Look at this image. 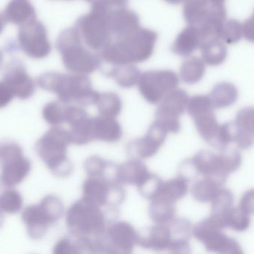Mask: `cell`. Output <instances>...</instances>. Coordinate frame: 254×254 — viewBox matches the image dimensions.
Masks as SVG:
<instances>
[{"label": "cell", "instance_id": "26", "mask_svg": "<svg viewBox=\"0 0 254 254\" xmlns=\"http://www.w3.org/2000/svg\"><path fill=\"white\" fill-rule=\"evenodd\" d=\"M223 184L216 179L203 177L195 182L191 188V194L195 201L200 203L211 202Z\"/></svg>", "mask_w": 254, "mask_h": 254}, {"label": "cell", "instance_id": "13", "mask_svg": "<svg viewBox=\"0 0 254 254\" xmlns=\"http://www.w3.org/2000/svg\"><path fill=\"white\" fill-rule=\"evenodd\" d=\"M167 137V131L154 121L144 137L134 139L127 144V154L132 159H149L158 153Z\"/></svg>", "mask_w": 254, "mask_h": 254}, {"label": "cell", "instance_id": "40", "mask_svg": "<svg viewBox=\"0 0 254 254\" xmlns=\"http://www.w3.org/2000/svg\"><path fill=\"white\" fill-rule=\"evenodd\" d=\"M53 253L55 254H76L74 242L68 238L59 240L54 247Z\"/></svg>", "mask_w": 254, "mask_h": 254}, {"label": "cell", "instance_id": "12", "mask_svg": "<svg viewBox=\"0 0 254 254\" xmlns=\"http://www.w3.org/2000/svg\"><path fill=\"white\" fill-rule=\"evenodd\" d=\"M17 38L21 49L31 58L42 59L50 54L52 46L48 38L47 30L37 19L21 25Z\"/></svg>", "mask_w": 254, "mask_h": 254}, {"label": "cell", "instance_id": "37", "mask_svg": "<svg viewBox=\"0 0 254 254\" xmlns=\"http://www.w3.org/2000/svg\"><path fill=\"white\" fill-rule=\"evenodd\" d=\"M188 114L192 119L204 113L212 112V103L204 96H195L188 101L187 107Z\"/></svg>", "mask_w": 254, "mask_h": 254}, {"label": "cell", "instance_id": "16", "mask_svg": "<svg viewBox=\"0 0 254 254\" xmlns=\"http://www.w3.org/2000/svg\"><path fill=\"white\" fill-rule=\"evenodd\" d=\"M253 143L252 134L243 129L235 121L220 125L213 146L222 150L231 144H235L238 149L245 150L252 147Z\"/></svg>", "mask_w": 254, "mask_h": 254}, {"label": "cell", "instance_id": "43", "mask_svg": "<svg viewBox=\"0 0 254 254\" xmlns=\"http://www.w3.org/2000/svg\"><path fill=\"white\" fill-rule=\"evenodd\" d=\"M112 7H123L127 4V0H106Z\"/></svg>", "mask_w": 254, "mask_h": 254}, {"label": "cell", "instance_id": "29", "mask_svg": "<svg viewBox=\"0 0 254 254\" xmlns=\"http://www.w3.org/2000/svg\"><path fill=\"white\" fill-rule=\"evenodd\" d=\"M84 170L89 177H116L117 166L98 156H92L85 161Z\"/></svg>", "mask_w": 254, "mask_h": 254}, {"label": "cell", "instance_id": "44", "mask_svg": "<svg viewBox=\"0 0 254 254\" xmlns=\"http://www.w3.org/2000/svg\"><path fill=\"white\" fill-rule=\"evenodd\" d=\"M6 22H7V21H6L3 13H0V34L3 31V28H4Z\"/></svg>", "mask_w": 254, "mask_h": 254}, {"label": "cell", "instance_id": "4", "mask_svg": "<svg viewBox=\"0 0 254 254\" xmlns=\"http://www.w3.org/2000/svg\"><path fill=\"white\" fill-rule=\"evenodd\" d=\"M56 46L62 55L64 67L71 73L90 74L101 66V56L82 46L81 36L75 27L63 31Z\"/></svg>", "mask_w": 254, "mask_h": 254}, {"label": "cell", "instance_id": "28", "mask_svg": "<svg viewBox=\"0 0 254 254\" xmlns=\"http://www.w3.org/2000/svg\"><path fill=\"white\" fill-rule=\"evenodd\" d=\"M107 76L113 78L122 87L130 88L137 85L140 73L138 69L129 64L116 66V67L107 73Z\"/></svg>", "mask_w": 254, "mask_h": 254}, {"label": "cell", "instance_id": "15", "mask_svg": "<svg viewBox=\"0 0 254 254\" xmlns=\"http://www.w3.org/2000/svg\"><path fill=\"white\" fill-rule=\"evenodd\" d=\"M2 81L9 86L13 95L20 99H28L35 91L34 80L28 76L24 66L19 63H11L7 66Z\"/></svg>", "mask_w": 254, "mask_h": 254}, {"label": "cell", "instance_id": "30", "mask_svg": "<svg viewBox=\"0 0 254 254\" xmlns=\"http://www.w3.org/2000/svg\"><path fill=\"white\" fill-rule=\"evenodd\" d=\"M96 104L98 113L101 116L116 118L122 113V98L115 92H106L100 94Z\"/></svg>", "mask_w": 254, "mask_h": 254}, {"label": "cell", "instance_id": "25", "mask_svg": "<svg viewBox=\"0 0 254 254\" xmlns=\"http://www.w3.org/2000/svg\"><path fill=\"white\" fill-rule=\"evenodd\" d=\"M176 202L162 196L151 201L149 216L155 225H167L176 218Z\"/></svg>", "mask_w": 254, "mask_h": 254}, {"label": "cell", "instance_id": "41", "mask_svg": "<svg viewBox=\"0 0 254 254\" xmlns=\"http://www.w3.org/2000/svg\"><path fill=\"white\" fill-rule=\"evenodd\" d=\"M240 207L249 215L254 214V189L247 191L243 195Z\"/></svg>", "mask_w": 254, "mask_h": 254}, {"label": "cell", "instance_id": "38", "mask_svg": "<svg viewBox=\"0 0 254 254\" xmlns=\"http://www.w3.org/2000/svg\"><path fill=\"white\" fill-rule=\"evenodd\" d=\"M22 156V150L17 143L11 141L0 142V166L14 158Z\"/></svg>", "mask_w": 254, "mask_h": 254}, {"label": "cell", "instance_id": "2", "mask_svg": "<svg viewBox=\"0 0 254 254\" xmlns=\"http://www.w3.org/2000/svg\"><path fill=\"white\" fill-rule=\"evenodd\" d=\"M157 34L144 28L111 42L101 52V58L116 66L143 62L150 58L155 48Z\"/></svg>", "mask_w": 254, "mask_h": 254}, {"label": "cell", "instance_id": "1", "mask_svg": "<svg viewBox=\"0 0 254 254\" xmlns=\"http://www.w3.org/2000/svg\"><path fill=\"white\" fill-rule=\"evenodd\" d=\"M37 84L42 89L56 94L59 101L65 104L75 103L81 106L93 105L97 104L100 96L86 75L51 72L40 75Z\"/></svg>", "mask_w": 254, "mask_h": 254}, {"label": "cell", "instance_id": "23", "mask_svg": "<svg viewBox=\"0 0 254 254\" xmlns=\"http://www.w3.org/2000/svg\"><path fill=\"white\" fill-rule=\"evenodd\" d=\"M1 167V183L4 186L12 187L19 184L28 176L31 171V164L29 160L22 155L6 163Z\"/></svg>", "mask_w": 254, "mask_h": 254}, {"label": "cell", "instance_id": "17", "mask_svg": "<svg viewBox=\"0 0 254 254\" xmlns=\"http://www.w3.org/2000/svg\"><path fill=\"white\" fill-rule=\"evenodd\" d=\"M190 160L198 176L212 177L222 184L226 181L228 175L224 171L219 155L208 151H201Z\"/></svg>", "mask_w": 254, "mask_h": 254}, {"label": "cell", "instance_id": "34", "mask_svg": "<svg viewBox=\"0 0 254 254\" xmlns=\"http://www.w3.org/2000/svg\"><path fill=\"white\" fill-rule=\"evenodd\" d=\"M22 196L13 189H7L0 195V210L7 214H16L22 207Z\"/></svg>", "mask_w": 254, "mask_h": 254}, {"label": "cell", "instance_id": "39", "mask_svg": "<svg viewBox=\"0 0 254 254\" xmlns=\"http://www.w3.org/2000/svg\"><path fill=\"white\" fill-rule=\"evenodd\" d=\"M236 122L250 134H254V108H246L237 114Z\"/></svg>", "mask_w": 254, "mask_h": 254}, {"label": "cell", "instance_id": "18", "mask_svg": "<svg viewBox=\"0 0 254 254\" xmlns=\"http://www.w3.org/2000/svg\"><path fill=\"white\" fill-rule=\"evenodd\" d=\"M108 25L112 35L116 36L117 38L127 37L140 28L137 15L125 7L110 10Z\"/></svg>", "mask_w": 254, "mask_h": 254}, {"label": "cell", "instance_id": "47", "mask_svg": "<svg viewBox=\"0 0 254 254\" xmlns=\"http://www.w3.org/2000/svg\"><path fill=\"white\" fill-rule=\"evenodd\" d=\"M1 62H2V53L0 51V65H1Z\"/></svg>", "mask_w": 254, "mask_h": 254}, {"label": "cell", "instance_id": "21", "mask_svg": "<svg viewBox=\"0 0 254 254\" xmlns=\"http://www.w3.org/2000/svg\"><path fill=\"white\" fill-rule=\"evenodd\" d=\"M168 225L173 237L168 252L173 254L190 253L189 240L192 236V223L188 219L175 218Z\"/></svg>", "mask_w": 254, "mask_h": 254}, {"label": "cell", "instance_id": "27", "mask_svg": "<svg viewBox=\"0 0 254 254\" xmlns=\"http://www.w3.org/2000/svg\"><path fill=\"white\" fill-rule=\"evenodd\" d=\"M193 121L197 131L201 138L213 145L220 127L213 111L201 115L193 119Z\"/></svg>", "mask_w": 254, "mask_h": 254}, {"label": "cell", "instance_id": "33", "mask_svg": "<svg viewBox=\"0 0 254 254\" xmlns=\"http://www.w3.org/2000/svg\"><path fill=\"white\" fill-rule=\"evenodd\" d=\"M65 108L66 104L61 101H51L44 106L42 115L46 122L58 126L65 122Z\"/></svg>", "mask_w": 254, "mask_h": 254}, {"label": "cell", "instance_id": "20", "mask_svg": "<svg viewBox=\"0 0 254 254\" xmlns=\"http://www.w3.org/2000/svg\"><path fill=\"white\" fill-rule=\"evenodd\" d=\"M92 134L93 140L114 143L122 138L123 130L116 118L100 115L92 117Z\"/></svg>", "mask_w": 254, "mask_h": 254}, {"label": "cell", "instance_id": "14", "mask_svg": "<svg viewBox=\"0 0 254 254\" xmlns=\"http://www.w3.org/2000/svg\"><path fill=\"white\" fill-rule=\"evenodd\" d=\"M192 236L202 243L209 252L228 254H243L238 243L225 236L222 230L212 229L196 225L192 229Z\"/></svg>", "mask_w": 254, "mask_h": 254}, {"label": "cell", "instance_id": "31", "mask_svg": "<svg viewBox=\"0 0 254 254\" xmlns=\"http://www.w3.org/2000/svg\"><path fill=\"white\" fill-rule=\"evenodd\" d=\"M188 183L189 182L186 179L181 176H178L176 178L170 179L163 183L158 196L164 197L176 203L188 194Z\"/></svg>", "mask_w": 254, "mask_h": 254}, {"label": "cell", "instance_id": "22", "mask_svg": "<svg viewBox=\"0 0 254 254\" xmlns=\"http://www.w3.org/2000/svg\"><path fill=\"white\" fill-rule=\"evenodd\" d=\"M149 174L150 172L147 167L140 160H129L116 167V180L123 185H131L137 187Z\"/></svg>", "mask_w": 254, "mask_h": 254}, {"label": "cell", "instance_id": "35", "mask_svg": "<svg viewBox=\"0 0 254 254\" xmlns=\"http://www.w3.org/2000/svg\"><path fill=\"white\" fill-rule=\"evenodd\" d=\"M164 183L161 177L150 173L146 180L137 186L139 193L143 198L152 201L159 195L162 184Z\"/></svg>", "mask_w": 254, "mask_h": 254}, {"label": "cell", "instance_id": "11", "mask_svg": "<svg viewBox=\"0 0 254 254\" xmlns=\"http://www.w3.org/2000/svg\"><path fill=\"white\" fill-rule=\"evenodd\" d=\"M160 102L155 111V122L167 133L178 134L181 130L179 117L188 107V94L183 89H176L167 93Z\"/></svg>", "mask_w": 254, "mask_h": 254}, {"label": "cell", "instance_id": "5", "mask_svg": "<svg viewBox=\"0 0 254 254\" xmlns=\"http://www.w3.org/2000/svg\"><path fill=\"white\" fill-rule=\"evenodd\" d=\"M65 223L74 237L95 238L106 231L108 219L102 207L82 198L67 210Z\"/></svg>", "mask_w": 254, "mask_h": 254}, {"label": "cell", "instance_id": "46", "mask_svg": "<svg viewBox=\"0 0 254 254\" xmlns=\"http://www.w3.org/2000/svg\"><path fill=\"white\" fill-rule=\"evenodd\" d=\"M165 1L171 3V4H178V3L181 2L182 0H165Z\"/></svg>", "mask_w": 254, "mask_h": 254}, {"label": "cell", "instance_id": "24", "mask_svg": "<svg viewBox=\"0 0 254 254\" xmlns=\"http://www.w3.org/2000/svg\"><path fill=\"white\" fill-rule=\"evenodd\" d=\"M7 22L22 25L36 19L35 10L26 0H12L3 13Z\"/></svg>", "mask_w": 254, "mask_h": 254}, {"label": "cell", "instance_id": "19", "mask_svg": "<svg viewBox=\"0 0 254 254\" xmlns=\"http://www.w3.org/2000/svg\"><path fill=\"white\" fill-rule=\"evenodd\" d=\"M173 242L171 230L167 225H155L139 234L137 246L155 252L168 251Z\"/></svg>", "mask_w": 254, "mask_h": 254}, {"label": "cell", "instance_id": "45", "mask_svg": "<svg viewBox=\"0 0 254 254\" xmlns=\"http://www.w3.org/2000/svg\"><path fill=\"white\" fill-rule=\"evenodd\" d=\"M3 223H4V216H3L1 211L0 210V228L2 226Z\"/></svg>", "mask_w": 254, "mask_h": 254}, {"label": "cell", "instance_id": "7", "mask_svg": "<svg viewBox=\"0 0 254 254\" xmlns=\"http://www.w3.org/2000/svg\"><path fill=\"white\" fill-rule=\"evenodd\" d=\"M64 213V205L58 197L49 195L37 205L28 206L22 213V222L28 236L40 240L46 235L49 227L60 220Z\"/></svg>", "mask_w": 254, "mask_h": 254}, {"label": "cell", "instance_id": "8", "mask_svg": "<svg viewBox=\"0 0 254 254\" xmlns=\"http://www.w3.org/2000/svg\"><path fill=\"white\" fill-rule=\"evenodd\" d=\"M82 190V198L102 208L117 207L126 198L123 184L113 176L89 177L83 182Z\"/></svg>", "mask_w": 254, "mask_h": 254}, {"label": "cell", "instance_id": "10", "mask_svg": "<svg viewBox=\"0 0 254 254\" xmlns=\"http://www.w3.org/2000/svg\"><path fill=\"white\" fill-rule=\"evenodd\" d=\"M179 77L170 70L148 71L140 75L138 89L146 101L156 104L179 85Z\"/></svg>", "mask_w": 254, "mask_h": 254}, {"label": "cell", "instance_id": "9", "mask_svg": "<svg viewBox=\"0 0 254 254\" xmlns=\"http://www.w3.org/2000/svg\"><path fill=\"white\" fill-rule=\"evenodd\" d=\"M96 253L131 254L137 245L139 233L126 222H117L95 237Z\"/></svg>", "mask_w": 254, "mask_h": 254}, {"label": "cell", "instance_id": "32", "mask_svg": "<svg viewBox=\"0 0 254 254\" xmlns=\"http://www.w3.org/2000/svg\"><path fill=\"white\" fill-rule=\"evenodd\" d=\"M225 228H230L238 232L246 231L250 226V215L242 210L240 207L233 206L221 215Z\"/></svg>", "mask_w": 254, "mask_h": 254}, {"label": "cell", "instance_id": "6", "mask_svg": "<svg viewBox=\"0 0 254 254\" xmlns=\"http://www.w3.org/2000/svg\"><path fill=\"white\" fill-rule=\"evenodd\" d=\"M113 8L106 0H95L90 12L76 22L75 28L82 39L94 50H103L112 42L108 14Z\"/></svg>", "mask_w": 254, "mask_h": 254}, {"label": "cell", "instance_id": "36", "mask_svg": "<svg viewBox=\"0 0 254 254\" xmlns=\"http://www.w3.org/2000/svg\"><path fill=\"white\" fill-rule=\"evenodd\" d=\"M234 201L232 192L229 189L222 187L211 201L212 213L221 216L233 207Z\"/></svg>", "mask_w": 254, "mask_h": 254}, {"label": "cell", "instance_id": "42", "mask_svg": "<svg viewBox=\"0 0 254 254\" xmlns=\"http://www.w3.org/2000/svg\"><path fill=\"white\" fill-rule=\"evenodd\" d=\"M13 92L3 81L0 82V108L7 106L13 99Z\"/></svg>", "mask_w": 254, "mask_h": 254}, {"label": "cell", "instance_id": "3", "mask_svg": "<svg viewBox=\"0 0 254 254\" xmlns=\"http://www.w3.org/2000/svg\"><path fill=\"white\" fill-rule=\"evenodd\" d=\"M71 144L69 131L54 126L37 142L35 150L54 175L67 177L74 169L67 156V149Z\"/></svg>", "mask_w": 254, "mask_h": 254}]
</instances>
